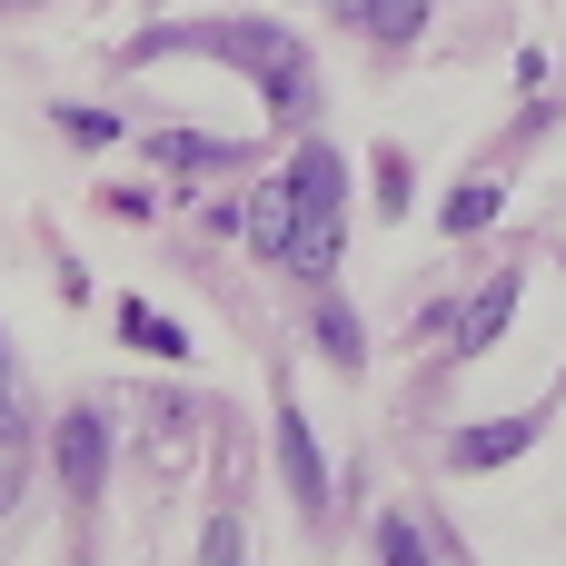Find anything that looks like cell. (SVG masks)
Here are the masks:
<instances>
[{
    "label": "cell",
    "mask_w": 566,
    "mask_h": 566,
    "mask_svg": "<svg viewBox=\"0 0 566 566\" xmlns=\"http://www.w3.org/2000/svg\"><path fill=\"white\" fill-rule=\"evenodd\" d=\"M159 50H199V60L249 70V80L269 90V119H289V129L318 109V70H308L298 30H279V20H199V30H149V40H129V60H159Z\"/></svg>",
    "instance_id": "obj_1"
},
{
    "label": "cell",
    "mask_w": 566,
    "mask_h": 566,
    "mask_svg": "<svg viewBox=\"0 0 566 566\" xmlns=\"http://www.w3.org/2000/svg\"><path fill=\"white\" fill-rule=\"evenodd\" d=\"M50 468H60L70 507H99V488H109V418H99V408H70V418L50 428Z\"/></svg>",
    "instance_id": "obj_2"
},
{
    "label": "cell",
    "mask_w": 566,
    "mask_h": 566,
    "mask_svg": "<svg viewBox=\"0 0 566 566\" xmlns=\"http://www.w3.org/2000/svg\"><path fill=\"white\" fill-rule=\"evenodd\" d=\"M279 478H289V497L308 517H328V458H318V438H308L298 408H279Z\"/></svg>",
    "instance_id": "obj_3"
},
{
    "label": "cell",
    "mask_w": 566,
    "mask_h": 566,
    "mask_svg": "<svg viewBox=\"0 0 566 566\" xmlns=\"http://www.w3.org/2000/svg\"><path fill=\"white\" fill-rule=\"evenodd\" d=\"M239 229H249V249H259V259H279V269H289V249H298V189H289V179H259V199L239 209Z\"/></svg>",
    "instance_id": "obj_4"
},
{
    "label": "cell",
    "mask_w": 566,
    "mask_h": 566,
    "mask_svg": "<svg viewBox=\"0 0 566 566\" xmlns=\"http://www.w3.org/2000/svg\"><path fill=\"white\" fill-rule=\"evenodd\" d=\"M289 189H298V219H338V199H348V159H338L328 139H308V149L289 159Z\"/></svg>",
    "instance_id": "obj_5"
},
{
    "label": "cell",
    "mask_w": 566,
    "mask_h": 566,
    "mask_svg": "<svg viewBox=\"0 0 566 566\" xmlns=\"http://www.w3.org/2000/svg\"><path fill=\"white\" fill-rule=\"evenodd\" d=\"M527 448H537V418H488V428H468V438L448 448V468L478 478V468H507V458H527Z\"/></svg>",
    "instance_id": "obj_6"
},
{
    "label": "cell",
    "mask_w": 566,
    "mask_h": 566,
    "mask_svg": "<svg viewBox=\"0 0 566 566\" xmlns=\"http://www.w3.org/2000/svg\"><path fill=\"white\" fill-rule=\"evenodd\" d=\"M507 318H517V269H497V279L468 298V318H458V348H468V358H478V348H497V338H507Z\"/></svg>",
    "instance_id": "obj_7"
},
{
    "label": "cell",
    "mask_w": 566,
    "mask_h": 566,
    "mask_svg": "<svg viewBox=\"0 0 566 566\" xmlns=\"http://www.w3.org/2000/svg\"><path fill=\"white\" fill-rule=\"evenodd\" d=\"M338 10H348V20H358L368 40H388V50L428 30V0H338Z\"/></svg>",
    "instance_id": "obj_8"
},
{
    "label": "cell",
    "mask_w": 566,
    "mask_h": 566,
    "mask_svg": "<svg viewBox=\"0 0 566 566\" xmlns=\"http://www.w3.org/2000/svg\"><path fill=\"white\" fill-rule=\"evenodd\" d=\"M149 159H159V169H229L239 149H229V139H199V129H159Z\"/></svg>",
    "instance_id": "obj_9"
},
{
    "label": "cell",
    "mask_w": 566,
    "mask_h": 566,
    "mask_svg": "<svg viewBox=\"0 0 566 566\" xmlns=\"http://www.w3.org/2000/svg\"><path fill=\"white\" fill-rule=\"evenodd\" d=\"M338 249H348V229H338V219H298L289 269H298V279H338Z\"/></svg>",
    "instance_id": "obj_10"
},
{
    "label": "cell",
    "mask_w": 566,
    "mask_h": 566,
    "mask_svg": "<svg viewBox=\"0 0 566 566\" xmlns=\"http://www.w3.org/2000/svg\"><path fill=\"white\" fill-rule=\"evenodd\" d=\"M119 338H129V348H149V358H189V338H179L149 298H119Z\"/></svg>",
    "instance_id": "obj_11"
},
{
    "label": "cell",
    "mask_w": 566,
    "mask_h": 566,
    "mask_svg": "<svg viewBox=\"0 0 566 566\" xmlns=\"http://www.w3.org/2000/svg\"><path fill=\"white\" fill-rule=\"evenodd\" d=\"M318 358H328V368H358V358H368V338H358V308L318 298Z\"/></svg>",
    "instance_id": "obj_12"
},
{
    "label": "cell",
    "mask_w": 566,
    "mask_h": 566,
    "mask_svg": "<svg viewBox=\"0 0 566 566\" xmlns=\"http://www.w3.org/2000/svg\"><path fill=\"white\" fill-rule=\"evenodd\" d=\"M378 566H438V547L418 537V517H408V507H388V517H378Z\"/></svg>",
    "instance_id": "obj_13"
},
{
    "label": "cell",
    "mask_w": 566,
    "mask_h": 566,
    "mask_svg": "<svg viewBox=\"0 0 566 566\" xmlns=\"http://www.w3.org/2000/svg\"><path fill=\"white\" fill-rule=\"evenodd\" d=\"M438 219H448V239H478V229L497 219V179H458V199H448Z\"/></svg>",
    "instance_id": "obj_14"
},
{
    "label": "cell",
    "mask_w": 566,
    "mask_h": 566,
    "mask_svg": "<svg viewBox=\"0 0 566 566\" xmlns=\"http://www.w3.org/2000/svg\"><path fill=\"white\" fill-rule=\"evenodd\" d=\"M30 438V408H20V378H10V348H0V458H20Z\"/></svg>",
    "instance_id": "obj_15"
},
{
    "label": "cell",
    "mask_w": 566,
    "mask_h": 566,
    "mask_svg": "<svg viewBox=\"0 0 566 566\" xmlns=\"http://www.w3.org/2000/svg\"><path fill=\"white\" fill-rule=\"evenodd\" d=\"M60 129H70V139H90V149H99V139H119V119H109V109H60Z\"/></svg>",
    "instance_id": "obj_16"
},
{
    "label": "cell",
    "mask_w": 566,
    "mask_h": 566,
    "mask_svg": "<svg viewBox=\"0 0 566 566\" xmlns=\"http://www.w3.org/2000/svg\"><path fill=\"white\" fill-rule=\"evenodd\" d=\"M378 199H388V219L408 209V159H398V149H378Z\"/></svg>",
    "instance_id": "obj_17"
},
{
    "label": "cell",
    "mask_w": 566,
    "mask_h": 566,
    "mask_svg": "<svg viewBox=\"0 0 566 566\" xmlns=\"http://www.w3.org/2000/svg\"><path fill=\"white\" fill-rule=\"evenodd\" d=\"M209 566H239V507L209 517Z\"/></svg>",
    "instance_id": "obj_18"
},
{
    "label": "cell",
    "mask_w": 566,
    "mask_h": 566,
    "mask_svg": "<svg viewBox=\"0 0 566 566\" xmlns=\"http://www.w3.org/2000/svg\"><path fill=\"white\" fill-rule=\"evenodd\" d=\"M0 10H30V0H0Z\"/></svg>",
    "instance_id": "obj_19"
}]
</instances>
